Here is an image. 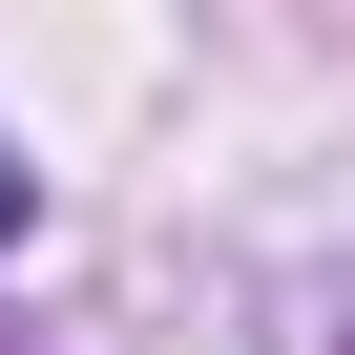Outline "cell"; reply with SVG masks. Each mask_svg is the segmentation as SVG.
Masks as SVG:
<instances>
[{
	"instance_id": "1",
	"label": "cell",
	"mask_w": 355,
	"mask_h": 355,
	"mask_svg": "<svg viewBox=\"0 0 355 355\" xmlns=\"http://www.w3.org/2000/svg\"><path fill=\"white\" fill-rule=\"evenodd\" d=\"M0 251H21V167H0Z\"/></svg>"
}]
</instances>
